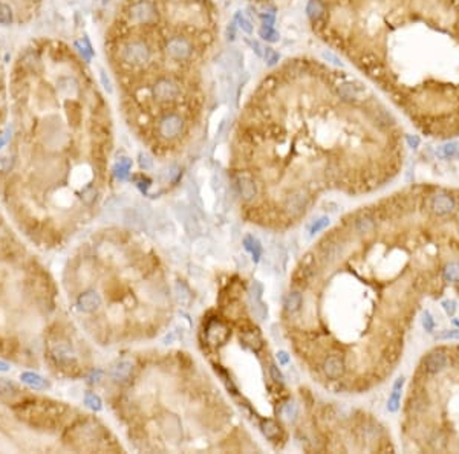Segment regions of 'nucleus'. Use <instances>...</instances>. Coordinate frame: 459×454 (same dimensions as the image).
I'll list each match as a JSON object with an SVG mask.
<instances>
[{
  "instance_id": "f257e3e1",
  "label": "nucleus",
  "mask_w": 459,
  "mask_h": 454,
  "mask_svg": "<svg viewBox=\"0 0 459 454\" xmlns=\"http://www.w3.org/2000/svg\"><path fill=\"white\" fill-rule=\"evenodd\" d=\"M120 57L126 64L132 67H141L150 61L152 51L146 41L132 40V41H127V43L121 48Z\"/></svg>"
},
{
  "instance_id": "f03ea898",
  "label": "nucleus",
  "mask_w": 459,
  "mask_h": 454,
  "mask_svg": "<svg viewBox=\"0 0 459 454\" xmlns=\"http://www.w3.org/2000/svg\"><path fill=\"white\" fill-rule=\"evenodd\" d=\"M156 6L150 0H138L129 8V19L135 25H150L156 20Z\"/></svg>"
},
{
  "instance_id": "7ed1b4c3",
  "label": "nucleus",
  "mask_w": 459,
  "mask_h": 454,
  "mask_svg": "<svg viewBox=\"0 0 459 454\" xmlns=\"http://www.w3.org/2000/svg\"><path fill=\"white\" fill-rule=\"evenodd\" d=\"M165 52L175 61H185L193 55V43L187 37L175 35L167 40Z\"/></svg>"
},
{
  "instance_id": "20e7f679",
  "label": "nucleus",
  "mask_w": 459,
  "mask_h": 454,
  "mask_svg": "<svg viewBox=\"0 0 459 454\" xmlns=\"http://www.w3.org/2000/svg\"><path fill=\"white\" fill-rule=\"evenodd\" d=\"M153 95L159 101H173L181 95L179 83L173 78H159L153 84Z\"/></svg>"
},
{
  "instance_id": "39448f33",
  "label": "nucleus",
  "mask_w": 459,
  "mask_h": 454,
  "mask_svg": "<svg viewBox=\"0 0 459 454\" xmlns=\"http://www.w3.org/2000/svg\"><path fill=\"white\" fill-rule=\"evenodd\" d=\"M175 214L179 219V222L183 223V226H184L185 231L188 234L193 236V234H198L201 231L198 216H196V212H194L191 208L185 207L184 204H181V202H176L175 204Z\"/></svg>"
},
{
  "instance_id": "423d86ee",
  "label": "nucleus",
  "mask_w": 459,
  "mask_h": 454,
  "mask_svg": "<svg viewBox=\"0 0 459 454\" xmlns=\"http://www.w3.org/2000/svg\"><path fill=\"white\" fill-rule=\"evenodd\" d=\"M184 129V120L181 118L176 113H170V115H165L159 124H158V130L159 135L167 138V139H173L178 135H181Z\"/></svg>"
},
{
  "instance_id": "0eeeda50",
  "label": "nucleus",
  "mask_w": 459,
  "mask_h": 454,
  "mask_svg": "<svg viewBox=\"0 0 459 454\" xmlns=\"http://www.w3.org/2000/svg\"><path fill=\"white\" fill-rule=\"evenodd\" d=\"M449 364L447 355L442 350H433L428 355H426V358L423 360V368L427 375H438L442 370H446V367Z\"/></svg>"
},
{
  "instance_id": "6e6552de",
  "label": "nucleus",
  "mask_w": 459,
  "mask_h": 454,
  "mask_svg": "<svg viewBox=\"0 0 459 454\" xmlns=\"http://www.w3.org/2000/svg\"><path fill=\"white\" fill-rule=\"evenodd\" d=\"M336 95L344 103H355L365 95V88L358 83H341L336 86Z\"/></svg>"
},
{
  "instance_id": "1a4fd4ad",
  "label": "nucleus",
  "mask_w": 459,
  "mask_h": 454,
  "mask_svg": "<svg viewBox=\"0 0 459 454\" xmlns=\"http://www.w3.org/2000/svg\"><path fill=\"white\" fill-rule=\"evenodd\" d=\"M456 208V202L452 196L447 194H435L430 199V210L438 216H447Z\"/></svg>"
},
{
  "instance_id": "9d476101",
  "label": "nucleus",
  "mask_w": 459,
  "mask_h": 454,
  "mask_svg": "<svg viewBox=\"0 0 459 454\" xmlns=\"http://www.w3.org/2000/svg\"><path fill=\"white\" fill-rule=\"evenodd\" d=\"M101 304H103V299L96 291H88L85 294H81L77 300V307L81 312H85V314H92V312L98 310Z\"/></svg>"
},
{
  "instance_id": "9b49d317",
  "label": "nucleus",
  "mask_w": 459,
  "mask_h": 454,
  "mask_svg": "<svg viewBox=\"0 0 459 454\" xmlns=\"http://www.w3.org/2000/svg\"><path fill=\"white\" fill-rule=\"evenodd\" d=\"M308 204H309V197L303 191H296L291 196H288V199L285 201V208L291 216H300L302 212H305Z\"/></svg>"
},
{
  "instance_id": "f8f14e48",
  "label": "nucleus",
  "mask_w": 459,
  "mask_h": 454,
  "mask_svg": "<svg viewBox=\"0 0 459 454\" xmlns=\"http://www.w3.org/2000/svg\"><path fill=\"white\" fill-rule=\"evenodd\" d=\"M236 187H238V190H239L241 197L246 202L253 201L257 196V183L254 182L253 178H249L246 175L238 176V179H236Z\"/></svg>"
},
{
  "instance_id": "ddd939ff",
  "label": "nucleus",
  "mask_w": 459,
  "mask_h": 454,
  "mask_svg": "<svg viewBox=\"0 0 459 454\" xmlns=\"http://www.w3.org/2000/svg\"><path fill=\"white\" fill-rule=\"evenodd\" d=\"M343 254H344V246L340 242H326L320 248V257H322L323 262L328 265L338 262Z\"/></svg>"
},
{
  "instance_id": "4468645a",
  "label": "nucleus",
  "mask_w": 459,
  "mask_h": 454,
  "mask_svg": "<svg viewBox=\"0 0 459 454\" xmlns=\"http://www.w3.org/2000/svg\"><path fill=\"white\" fill-rule=\"evenodd\" d=\"M132 372H133L132 361L120 360L115 364H112V367H110V370H109V375H110V378H112L114 381H117V382H124V381H127L130 378Z\"/></svg>"
},
{
  "instance_id": "2eb2a0df",
  "label": "nucleus",
  "mask_w": 459,
  "mask_h": 454,
  "mask_svg": "<svg viewBox=\"0 0 459 454\" xmlns=\"http://www.w3.org/2000/svg\"><path fill=\"white\" fill-rule=\"evenodd\" d=\"M323 372L329 379H340L344 375V363L340 357H328L323 361Z\"/></svg>"
},
{
  "instance_id": "dca6fc26",
  "label": "nucleus",
  "mask_w": 459,
  "mask_h": 454,
  "mask_svg": "<svg viewBox=\"0 0 459 454\" xmlns=\"http://www.w3.org/2000/svg\"><path fill=\"white\" fill-rule=\"evenodd\" d=\"M20 381L25 386H28L30 389L34 390H46L49 389V381L45 379L41 375L35 373V372H22L20 373Z\"/></svg>"
},
{
  "instance_id": "f3484780",
  "label": "nucleus",
  "mask_w": 459,
  "mask_h": 454,
  "mask_svg": "<svg viewBox=\"0 0 459 454\" xmlns=\"http://www.w3.org/2000/svg\"><path fill=\"white\" fill-rule=\"evenodd\" d=\"M162 428L165 431V434L169 436V439L172 441H179L183 437V430H181V422L176 416L169 415L162 418Z\"/></svg>"
},
{
  "instance_id": "a211bd4d",
  "label": "nucleus",
  "mask_w": 459,
  "mask_h": 454,
  "mask_svg": "<svg viewBox=\"0 0 459 454\" xmlns=\"http://www.w3.org/2000/svg\"><path fill=\"white\" fill-rule=\"evenodd\" d=\"M227 336H228V331H227L225 326H222L220 323L214 321V323H212L210 326H208L207 338H208V341H210V343H213V344L224 343L227 339Z\"/></svg>"
},
{
  "instance_id": "6ab92c4d",
  "label": "nucleus",
  "mask_w": 459,
  "mask_h": 454,
  "mask_svg": "<svg viewBox=\"0 0 459 454\" xmlns=\"http://www.w3.org/2000/svg\"><path fill=\"white\" fill-rule=\"evenodd\" d=\"M51 352H52V355H54V358L57 360L59 363H69V361H71V360L74 358L72 349L69 347L66 343H63V341L55 343V344L51 347Z\"/></svg>"
},
{
  "instance_id": "aec40b11",
  "label": "nucleus",
  "mask_w": 459,
  "mask_h": 454,
  "mask_svg": "<svg viewBox=\"0 0 459 454\" xmlns=\"http://www.w3.org/2000/svg\"><path fill=\"white\" fill-rule=\"evenodd\" d=\"M404 386V378H398L394 384V390H392V394L391 398L387 401V410L395 413L399 407V401H401V389Z\"/></svg>"
},
{
  "instance_id": "412c9836",
  "label": "nucleus",
  "mask_w": 459,
  "mask_h": 454,
  "mask_svg": "<svg viewBox=\"0 0 459 454\" xmlns=\"http://www.w3.org/2000/svg\"><path fill=\"white\" fill-rule=\"evenodd\" d=\"M375 228H377V225H375V220L370 216H361L355 220V231L360 236L372 234L375 231Z\"/></svg>"
},
{
  "instance_id": "4be33fe9",
  "label": "nucleus",
  "mask_w": 459,
  "mask_h": 454,
  "mask_svg": "<svg viewBox=\"0 0 459 454\" xmlns=\"http://www.w3.org/2000/svg\"><path fill=\"white\" fill-rule=\"evenodd\" d=\"M325 11L326 8L322 0H309L308 5H306V14L311 20H318L325 14Z\"/></svg>"
},
{
  "instance_id": "5701e85b",
  "label": "nucleus",
  "mask_w": 459,
  "mask_h": 454,
  "mask_svg": "<svg viewBox=\"0 0 459 454\" xmlns=\"http://www.w3.org/2000/svg\"><path fill=\"white\" fill-rule=\"evenodd\" d=\"M302 303H303L302 294L297 292V291H293V292H289L288 297H286L285 307H286L288 312H291V314H294V312H297V310L302 307Z\"/></svg>"
},
{
  "instance_id": "b1692460",
  "label": "nucleus",
  "mask_w": 459,
  "mask_h": 454,
  "mask_svg": "<svg viewBox=\"0 0 459 454\" xmlns=\"http://www.w3.org/2000/svg\"><path fill=\"white\" fill-rule=\"evenodd\" d=\"M249 306H251L253 315L259 321H263L268 317V307L265 306V303H263L260 299H249Z\"/></svg>"
},
{
  "instance_id": "393cba45",
  "label": "nucleus",
  "mask_w": 459,
  "mask_h": 454,
  "mask_svg": "<svg viewBox=\"0 0 459 454\" xmlns=\"http://www.w3.org/2000/svg\"><path fill=\"white\" fill-rule=\"evenodd\" d=\"M260 430H262L263 434H265V437H267V439H271V441L277 439V437H279V434H280L279 425H277V424H275L274 421H271V419L263 421V422L260 424Z\"/></svg>"
},
{
  "instance_id": "a878e982",
  "label": "nucleus",
  "mask_w": 459,
  "mask_h": 454,
  "mask_svg": "<svg viewBox=\"0 0 459 454\" xmlns=\"http://www.w3.org/2000/svg\"><path fill=\"white\" fill-rule=\"evenodd\" d=\"M242 341H244L249 349H253L254 352L260 350L262 346H263L262 338L259 336L257 332H245V333L242 335Z\"/></svg>"
},
{
  "instance_id": "bb28decb",
  "label": "nucleus",
  "mask_w": 459,
  "mask_h": 454,
  "mask_svg": "<svg viewBox=\"0 0 459 454\" xmlns=\"http://www.w3.org/2000/svg\"><path fill=\"white\" fill-rule=\"evenodd\" d=\"M0 352H2L5 357H14L19 352V343L12 338H6L0 341Z\"/></svg>"
},
{
  "instance_id": "cd10ccee",
  "label": "nucleus",
  "mask_w": 459,
  "mask_h": 454,
  "mask_svg": "<svg viewBox=\"0 0 459 454\" xmlns=\"http://www.w3.org/2000/svg\"><path fill=\"white\" fill-rule=\"evenodd\" d=\"M259 35L262 40H267V41H270V43H277L280 38L279 32H277L273 26H263V25L259 28Z\"/></svg>"
},
{
  "instance_id": "c85d7f7f",
  "label": "nucleus",
  "mask_w": 459,
  "mask_h": 454,
  "mask_svg": "<svg viewBox=\"0 0 459 454\" xmlns=\"http://www.w3.org/2000/svg\"><path fill=\"white\" fill-rule=\"evenodd\" d=\"M244 243H245V248L253 254V259L257 262V260L260 259V255H262V248H260V243L257 242V240H256L253 236H248V237H245Z\"/></svg>"
},
{
  "instance_id": "c756f323",
  "label": "nucleus",
  "mask_w": 459,
  "mask_h": 454,
  "mask_svg": "<svg viewBox=\"0 0 459 454\" xmlns=\"http://www.w3.org/2000/svg\"><path fill=\"white\" fill-rule=\"evenodd\" d=\"M129 170H130V161L127 158H124L122 161H120L114 167V175L120 181H124V179H127V176H129Z\"/></svg>"
},
{
  "instance_id": "7c9ffc66",
  "label": "nucleus",
  "mask_w": 459,
  "mask_h": 454,
  "mask_svg": "<svg viewBox=\"0 0 459 454\" xmlns=\"http://www.w3.org/2000/svg\"><path fill=\"white\" fill-rule=\"evenodd\" d=\"M444 278L452 283H459V263L452 262L444 268Z\"/></svg>"
},
{
  "instance_id": "2f4dec72",
  "label": "nucleus",
  "mask_w": 459,
  "mask_h": 454,
  "mask_svg": "<svg viewBox=\"0 0 459 454\" xmlns=\"http://www.w3.org/2000/svg\"><path fill=\"white\" fill-rule=\"evenodd\" d=\"M14 22V12L9 5L0 3V25L2 26H9Z\"/></svg>"
},
{
  "instance_id": "473e14b6",
  "label": "nucleus",
  "mask_w": 459,
  "mask_h": 454,
  "mask_svg": "<svg viewBox=\"0 0 459 454\" xmlns=\"http://www.w3.org/2000/svg\"><path fill=\"white\" fill-rule=\"evenodd\" d=\"M234 19H236V23H238V26L241 28L245 34H253V23H251V20H248L241 11L236 12Z\"/></svg>"
},
{
  "instance_id": "72a5a7b5",
  "label": "nucleus",
  "mask_w": 459,
  "mask_h": 454,
  "mask_svg": "<svg viewBox=\"0 0 459 454\" xmlns=\"http://www.w3.org/2000/svg\"><path fill=\"white\" fill-rule=\"evenodd\" d=\"M85 404L91 408V410H93V411H100L101 408H103V401H101V398L98 394H95V393H88L86 396H85Z\"/></svg>"
},
{
  "instance_id": "f704fd0d",
  "label": "nucleus",
  "mask_w": 459,
  "mask_h": 454,
  "mask_svg": "<svg viewBox=\"0 0 459 454\" xmlns=\"http://www.w3.org/2000/svg\"><path fill=\"white\" fill-rule=\"evenodd\" d=\"M175 294H176V299H178V302L181 303V304H188V302H190V294H188V289L184 286V285H181V283H178V285L175 286Z\"/></svg>"
},
{
  "instance_id": "c9c22d12",
  "label": "nucleus",
  "mask_w": 459,
  "mask_h": 454,
  "mask_svg": "<svg viewBox=\"0 0 459 454\" xmlns=\"http://www.w3.org/2000/svg\"><path fill=\"white\" fill-rule=\"evenodd\" d=\"M458 150H459V144L458 143H449L446 146H442L438 153H439V156H442V158L449 159V158H453V156H456Z\"/></svg>"
},
{
  "instance_id": "e433bc0d",
  "label": "nucleus",
  "mask_w": 459,
  "mask_h": 454,
  "mask_svg": "<svg viewBox=\"0 0 459 454\" xmlns=\"http://www.w3.org/2000/svg\"><path fill=\"white\" fill-rule=\"evenodd\" d=\"M263 60H265L268 66H275L280 60V54L275 52L273 48H265V51H263Z\"/></svg>"
},
{
  "instance_id": "4c0bfd02",
  "label": "nucleus",
  "mask_w": 459,
  "mask_h": 454,
  "mask_svg": "<svg viewBox=\"0 0 459 454\" xmlns=\"http://www.w3.org/2000/svg\"><path fill=\"white\" fill-rule=\"evenodd\" d=\"M410 407H412L413 411H416V413H426V411H428L430 405H428V402L424 398H421V396H416V398H413Z\"/></svg>"
},
{
  "instance_id": "58836bf2",
  "label": "nucleus",
  "mask_w": 459,
  "mask_h": 454,
  "mask_svg": "<svg viewBox=\"0 0 459 454\" xmlns=\"http://www.w3.org/2000/svg\"><path fill=\"white\" fill-rule=\"evenodd\" d=\"M17 392V387L12 381L6 378H0V394H14Z\"/></svg>"
},
{
  "instance_id": "ea45409f",
  "label": "nucleus",
  "mask_w": 459,
  "mask_h": 454,
  "mask_svg": "<svg viewBox=\"0 0 459 454\" xmlns=\"http://www.w3.org/2000/svg\"><path fill=\"white\" fill-rule=\"evenodd\" d=\"M14 167V158L11 154L0 156V173H9Z\"/></svg>"
},
{
  "instance_id": "a19ab883",
  "label": "nucleus",
  "mask_w": 459,
  "mask_h": 454,
  "mask_svg": "<svg viewBox=\"0 0 459 454\" xmlns=\"http://www.w3.org/2000/svg\"><path fill=\"white\" fill-rule=\"evenodd\" d=\"M208 248H210V245H208V242L205 239H198L196 242H194V246H193L194 254H196L198 257H204L208 251Z\"/></svg>"
},
{
  "instance_id": "79ce46f5",
  "label": "nucleus",
  "mask_w": 459,
  "mask_h": 454,
  "mask_svg": "<svg viewBox=\"0 0 459 454\" xmlns=\"http://www.w3.org/2000/svg\"><path fill=\"white\" fill-rule=\"evenodd\" d=\"M282 415H283L288 421L294 419V418H296V415H297V405H296L294 402H288V404H285V407L282 408Z\"/></svg>"
},
{
  "instance_id": "37998d69",
  "label": "nucleus",
  "mask_w": 459,
  "mask_h": 454,
  "mask_svg": "<svg viewBox=\"0 0 459 454\" xmlns=\"http://www.w3.org/2000/svg\"><path fill=\"white\" fill-rule=\"evenodd\" d=\"M328 225H329V219H328V217H320L318 220H315V222L312 223V226H311L309 233H311V234L320 233V231H322V230H325Z\"/></svg>"
},
{
  "instance_id": "c03bdc74",
  "label": "nucleus",
  "mask_w": 459,
  "mask_h": 454,
  "mask_svg": "<svg viewBox=\"0 0 459 454\" xmlns=\"http://www.w3.org/2000/svg\"><path fill=\"white\" fill-rule=\"evenodd\" d=\"M421 323H423V328L427 332H433L435 331V320L432 318V315H430V312H424Z\"/></svg>"
},
{
  "instance_id": "a18cd8bd",
  "label": "nucleus",
  "mask_w": 459,
  "mask_h": 454,
  "mask_svg": "<svg viewBox=\"0 0 459 454\" xmlns=\"http://www.w3.org/2000/svg\"><path fill=\"white\" fill-rule=\"evenodd\" d=\"M260 20L263 23V26H274L275 23V12H263L260 14Z\"/></svg>"
},
{
  "instance_id": "49530a36",
  "label": "nucleus",
  "mask_w": 459,
  "mask_h": 454,
  "mask_svg": "<svg viewBox=\"0 0 459 454\" xmlns=\"http://www.w3.org/2000/svg\"><path fill=\"white\" fill-rule=\"evenodd\" d=\"M262 292H263V286L259 281H254L251 288H249V299H260Z\"/></svg>"
},
{
  "instance_id": "de8ad7c7",
  "label": "nucleus",
  "mask_w": 459,
  "mask_h": 454,
  "mask_svg": "<svg viewBox=\"0 0 459 454\" xmlns=\"http://www.w3.org/2000/svg\"><path fill=\"white\" fill-rule=\"evenodd\" d=\"M270 375H271V378L275 382H283V375H282V372L279 370V367H277L275 364L270 365Z\"/></svg>"
},
{
  "instance_id": "09e8293b",
  "label": "nucleus",
  "mask_w": 459,
  "mask_h": 454,
  "mask_svg": "<svg viewBox=\"0 0 459 454\" xmlns=\"http://www.w3.org/2000/svg\"><path fill=\"white\" fill-rule=\"evenodd\" d=\"M322 55H323V59H325V60H328L329 63L336 64V66H340V67L343 66V63L340 61V59H338V57H337L336 54H332V52H329V51H325Z\"/></svg>"
},
{
  "instance_id": "8fccbe9b",
  "label": "nucleus",
  "mask_w": 459,
  "mask_h": 454,
  "mask_svg": "<svg viewBox=\"0 0 459 454\" xmlns=\"http://www.w3.org/2000/svg\"><path fill=\"white\" fill-rule=\"evenodd\" d=\"M140 165H141V168L149 170V168L153 167V159L146 153H140Z\"/></svg>"
},
{
  "instance_id": "3c124183",
  "label": "nucleus",
  "mask_w": 459,
  "mask_h": 454,
  "mask_svg": "<svg viewBox=\"0 0 459 454\" xmlns=\"http://www.w3.org/2000/svg\"><path fill=\"white\" fill-rule=\"evenodd\" d=\"M439 339H459V329L453 331H444L439 336Z\"/></svg>"
},
{
  "instance_id": "603ef678",
  "label": "nucleus",
  "mask_w": 459,
  "mask_h": 454,
  "mask_svg": "<svg viewBox=\"0 0 459 454\" xmlns=\"http://www.w3.org/2000/svg\"><path fill=\"white\" fill-rule=\"evenodd\" d=\"M442 307H444V310L447 312V315H455V312H456V303H455L453 300L442 302Z\"/></svg>"
},
{
  "instance_id": "864d4df0",
  "label": "nucleus",
  "mask_w": 459,
  "mask_h": 454,
  "mask_svg": "<svg viewBox=\"0 0 459 454\" xmlns=\"http://www.w3.org/2000/svg\"><path fill=\"white\" fill-rule=\"evenodd\" d=\"M96 194V191L93 190V188H89V190H86L85 193H83V201H85L86 204H92L93 201H95V196Z\"/></svg>"
},
{
  "instance_id": "5fc2aeb1",
  "label": "nucleus",
  "mask_w": 459,
  "mask_h": 454,
  "mask_svg": "<svg viewBox=\"0 0 459 454\" xmlns=\"http://www.w3.org/2000/svg\"><path fill=\"white\" fill-rule=\"evenodd\" d=\"M227 38H228L230 41L236 40V23H230V25L227 26Z\"/></svg>"
},
{
  "instance_id": "6e6d98bb",
  "label": "nucleus",
  "mask_w": 459,
  "mask_h": 454,
  "mask_svg": "<svg viewBox=\"0 0 459 454\" xmlns=\"http://www.w3.org/2000/svg\"><path fill=\"white\" fill-rule=\"evenodd\" d=\"M277 360H279V363H280L282 365H286V364L289 363V355H288L286 352L280 350V352H277Z\"/></svg>"
},
{
  "instance_id": "4d7b16f0",
  "label": "nucleus",
  "mask_w": 459,
  "mask_h": 454,
  "mask_svg": "<svg viewBox=\"0 0 459 454\" xmlns=\"http://www.w3.org/2000/svg\"><path fill=\"white\" fill-rule=\"evenodd\" d=\"M407 144L413 149H416L420 146V138L416 135H407Z\"/></svg>"
},
{
  "instance_id": "13d9d810",
  "label": "nucleus",
  "mask_w": 459,
  "mask_h": 454,
  "mask_svg": "<svg viewBox=\"0 0 459 454\" xmlns=\"http://www.w3.org/2000/svg\"><path fill=\"white\" fill-rule=\"evenodd\" d=\"M103 378V372L101 370H92V373L89 375L91 382H98Z\"/></svg>"
},
{
  "instance_id": "bf43d9fd",
  "label": "nucleus",
  "mask_w": 459,
  "mask_h": 454,
  "mask_svg": "<svg viewBox=\"0 0 459 454\" xmlns=\"http://www.w3.org/2000/svg\"><path fill=\"white\" fill-rule=\"evenodd\" d=\"M251 45H253V51H254L259 57H262V59H263V51H265V48H263V46L259 43V41H253Z\"/></svg>"
},
{
  "instance_id": "052dcab7",
  "label": "nucleus",
  "mask_w": 459,
  "mask_h": 454,
  "mask_svg": "<svg viewBox=\"0 0 459 454\" xmlns=\"http://www.w3.org/2000/svg\"><path fill=\"white\" fill-rule=\"evenodd\" d=\"M6 107V93L5 91L0 89V109H5Z\"/></svg>"
},
{
  "instance_id": "680f3d73",
  "label": "nucleus",
  "mask_w": 459,
  "mask_h": 454,
  "mask_svg": "<svg viewBox=\"0 0 459 454\" xmlns=\"http://www.w3.org/2000/svg\"><path fill=\"white\" fill-rule=\"evenodd\" d=\"M9 368H11V367H9L8 363H5V361L0 360V372H3V373H5V372H9Z\"/></svg>"
},
{
  "instance_id": "e2e57ef3",
  "label": "nucleus",
  "mask_w": 459,
  "mask_h": 454,
  "mask_svg": "<svg viewBox=\"0 0 459 454\" xmlns=\"http://www.w3.org/2000/svg\"><path fill=\"white\" fill-rule=\"evenodd\" d=\"M453 323H455V326H456V328L459 329V318H455V320H453Z\"/></svg>"
}]
</instances>
